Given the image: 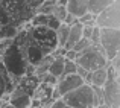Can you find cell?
<instances>
[{
  "instance_id": "obj_1",
  "label": "cell",
  "mask_w": 120,
  "mask_h": 108,
  "mask_svg": "<svg viewBox=\"0 0 120 108\" xmlns=\"http://www.w3.org/2000/svg\"><path fill=\"white\" fill-rule=\"evenodd\" d=\"M2 62L6 67L8 73L11 75L12 82L17 87V82L26 75L27 66H29L26 62V58L23 56V53L20 52V49L15 44H11L5 49V52H2Z\"/></svg>"
},
{
  "instance_id": "obj_2",
  "label": "cell",
  "mask_w": 120,
  "mask_h": 108,
  "mask_svg": "<svg viewBox=\"0 0 120 108\" xmlns=\"http://www.w3.org/2000/svg\"><path fill=\"white\" fill-rule=\"evenodd\" d=\"M76 66L82 67L87 72H94L97 69H102L108 66V59L105 58L102 49L99 46H90L84 52H79L75 59Z\"/></svg>"
},
{
  "instance_id": "obj_3",
  "label": "cell",
  "mask_w": 120,
  "mask_h": 108,
  "mask_svg": "<svg viewBox=\"0 0 120 108\" xmlns=\"http://www.w3.org/2000/svg\"><path fill=\"white\" fill-rule=\"evenodd\" d=\"M61 99L64 100V104L68 108H93V107H96L93 87L88 84H82L81 87L75 88L73 91L62 96Z\"/></svg>"
},
{
  "instance_id": "obj_4",
  "label": "cell",
  "mask_w": 120,
  "mask_h": 108,
  "mask_svg": "<svg viewBox=\"0 0 120 108\" xmlns=\"http://www.w3.org/2000/svg\"><path fill=\"white\" fill-rule=\"evenodd\" d=\"M103 91V104L109 108H120V84L119 73L109 66L108 62V79L102 87Z\"/></svg>"
},
{
  "instance_id": "obj_5",
  "label": "cell",
  "mask_w": 120,
  "mask_h": 108,
  "mask_svg": "<svg viewBox=\"0 0 120 108\" xmlns=\"http://www.w3.org/2000/svg\"><path fill=\"white\" fill-rule=\"evenodd\" d=\"M99 47L108 62L114 59L120 52V29H100Z\"/></svg>"
},
{
  "instance_id": "obj_6",
  "label": "cell",
  "mask_w": 120,
  "mask_h": 108,
  "mask_svg": "<svg viewBox=\"0 0 120 108\" xmlns=\"http://www.w3.org/2000/svg\"><path fill=\"white\" fill-rule=\"evenodd\" d=\"M99 29H120V2L116 0L112 5L105 8L96 15L94 20Z\"/></svg>"
},
{
  "instance_id": "obj_7",
  "label": "cell",
  "mask_w": 120,
  "mask_h": 108,
  "mask_svg": "<svg viewBox=\"0 0 120 108\" xmlns=\"http://www.w3.org/2000/svg\"><path fill=\"white\" fill-rule=\"evenodd\" d=\"M30 102H32V97L18 87H15L8 97V104L12 108H30Z\"/></svg>"
},
{
  "instance_id": "obj_8",
  "label": "cell",
  "mask_w": 120,
  "mask_h": 108,
  "mask_svg": "<svg viewBox=\"0 0 120 108\" xmlns=\"http://www.w3.org/2000/svg\"><path fill=\"white\" fill-rule=\"evenodd\" d=\"M106 79H108V66L106 67H102V69H97L94 72H90L88 76L85 78L84 84H88L91 87H99L102 88L105 85Z\"/></svg>"
},
{
  "instance_id": "obj_9",
  "label": "cell",
  "mask_w": 120,
  "mask_h": 108,
  "mask_svg": "<svg viewBox=\"0 0 120 108\" xmlns=\"http://www.w3.org/2000/svg\"><path fill=\"white\" fill-rule=\"evenodd\" d=\"M65 9H67L68 14L79 18L88 12V3L87 0H68L67 5H65Z\"/></svg>"
},
{
  "instance_id": "obj_10",
  "label": "cell",
  "mask_w": 120,
  "mask_h": 108,
  "mask_svg": "<svg viewBox=\"0 0 120 108\" xmlns=\"http://www.w3.org/2000/svg\"><path fill=\"white\" fill-rule=\"evenodd\" d=\"M81 38H82V24L81 23H75L73 26H70V31H68V38H67V43H65L64 49L65 50L73 49V46L81 40Z\"/></svg>"
},
{
  "instance_id": "obj_11",
  "label": "cell",
  "mask_w": 120,
  "mask_h": 108,
  "mask_svg": "<svg viewBox=\"0 0 120 108\" xmlns=\"http://www.w3.org/2000/svg\"><path fill=\"white\" fill-rule=\"evenodd\" d=\"M116 0H87L88 3V12L97 15L99 12H102L105 8H108L109 5H112Z\"/></svg>"
},
{
  "instance_id": "obj_12",
  "label": "cell",
  "mask_w": 120,
  "mask_h": 108,
  "mask_svg": "<svg viewBox=\"0 0 120 108\" xmlns=\"http://www.w3.org/2000/svg\"><path fill=\"white\" fill-rule=\"evenodd\" d=\"M62 70H64V58H53L52 62H50V66H49L47 73L52 75L53 78L59 79L62 76Z\"/></svg>"
},
{
  "instance_id": "obj_13",
  "label": "cell",
  "mask_w": 120,
  "mask_h": 108,
  "mask_svg": "<svg viewBox=\"0 0 120 108\" xmlns=\"http://www.w3.org/2000/svg\"><path fill=\"white\" fill-rule=\"evenodd\" d=\"M68 31H70V26L61 23L59 27L55 31V37H56V44L58 47H64L65 43H67V38H68Z\"/></svg>"
},
{
  "instance_id": "obj_14",
  "label": "cell",
  "mask_w": 120,
  "mask_h": 108,
  "mask_svg": "<svg viewBox=\"0 0 120 108\" xmlns=\"http://www.w3.org/2000/svg\"><path fill=\"white\" fill-rule=\"evenodd\" d=\"M50 15H44V14H35V17L30 20L32 27H47V21H49Z\"/></svg>"
},
{
  "instance_id": "obj_15",
  "label": "cell",
  "mask_w": 120,
  "mask_h": 108,
  "mask_svg": "<svg viewBox=\"0 0 120 108\" xmlns=\"http://www.w3.org/2000/svg\"><path fill=\"white\" fill-rule=\"evenodd\" d=\"M52 15L53 18H56L58 21H64V18H65V15H67V9H65V6H58V5H55V8H53V11H52Z\"/></svg>"
},
{
  "instance_id": "obj_16",
  "label": "cell",
  "mask_w": 120,
  "mask_h": 108,
  "mask_svg": "<svg viewBox=\"0 0 120 108\" xmlns=\"http://www.w3.org/2000/svg\"><path fill=\"white\" fill-rule=\"evenodd\" d=\"M94 20H96V15L91 14V12H87V14H84L82 17L78 18V23H81L82 26H96Z\"/></svg>"
},
{
  "instance_id": "obj_17",
  "label": "cell",
  "mask_w": 120,
  "mask_h": 108,
  "mask_svg": "<svg viewBox=\"0 0 120 108\" xmlns=\"http://www.w3.org/2000/svg\"><path fill=\"white\" fill-rule=\"evenodd\" d=\"M76 62L75 61H68V59H64V70H62V76H67V75H75L76 73Z\"/></svg>"
},
{
  "instance_id": "obj_18",
  "label": "cell",
  "mask_w": 120,
  "mask_h": 108,
  "mask_svg": "<svg viewBox=\"0 0 120 108\" xmlns=\"http://www.w3.org/2000/svg\"><path fill=\"white\" fill-rule=\"evenodd\" d=\"M90 46H93L90 40H87V38H81V40L73 46V50H75L76 53H79V52H84L85 49H88Z\"/></svg>"
},
{
  "instance_id": "obj_19",
  "label": "cell",
  "mask_w": 120,
  "mask_h": 108,
  "mask_svg": "<svg viewBox=\"0 0 120 108\" xmlns=\"http://www.w3.org/2000/svg\"><path fill=\"white\" fill-rule=\"evenodd\" d=\"M59 24H61V21H58L56 18H53L52 15L49 17V21H47V27H49L50 31H53V32H55V31L59 27Z\"/></svg>"
},
{
  "instance_id": "obj_20",
  "label": "cell",
  "mask_w": 120,
  "mask_h": 108,
  "mask_svg": "<svg viewBox=\"0 0 120 108\" xmlns=\"http://www.w3.org/2000/svg\"><path fill=\"white\" fill-rule=\"evenodd\" d=\"M93 29H94V26H82V38L90 40L91 34H93Z\"/></svg>"
},
{
  "instance_id": "obj_21",
  "label": "cell",
  "mask_w": 120,
  "mask_h": 108,
  "mask_svg": "<svg viewBox=\"0 0 120 108\" xmlns=\"http://www.w3.org/2000/svg\"><path fill=\"white\" fill-rule=\"evenodd\" d=\"M62 23L67 24V26H73L75 23H78V18L73 17L71 14H68V12H67V15H65V18H64V21H62Z\"/></svg>"
},
{
  "instance_id": "obj_22",
  "label": "cell",
  "mask_w": 120,
  "mask_h": 108,
  "mask_svg": "<svg viewBox=\"0 0 120 108\" xmlns=\"http://www.w3.org/2000/svg\"><path fill=\"white\" fill-rule=\"evenodd\" d=\"M49 108H67V105L64 104V100H62V99H56V100H53V102L50 104Z\"/></svg>"
},
{
  "instance_id": "obj_23",
  "label": "cell",
  "mask_w": 120,
  "mask_h": 108,
  "mask_svg": "<svg viewBox=\"0 0 120 108\" xmlns=\"http://www.w3.org/2000/svg\"><path fill=\"white\" fill-rule=\"evenodd\" d=\"M76 55H78V53L75 52L73 49H70V50H67V52H65L64 59H68V61H75V59H76Z\"/></svg>"
},
{
  "instance_id": "obj_24",
  "label": "cell",
  "mask_w": 120,
  "mask_h": 108,
  "mask_svg": "<svg viewBox=\"0 0 120 108\" xmlns=\"http://www.w3.org/2000/svg\"><path fill=\"white\" fill-rule=\"evenodd\" d=\"M5 93H6V82H5V79H3V76L0 75V97Z\"/></svg>"
},
{
  "instance_id": "obj_25",
  "label": "cell",
  "mask_w": 120,
  "mask_h": 108,
  "mask_svg": "<svg viewBox=\"0 0 120 108\" xmlns=\"http://www.w3.org/2000/svg\"><path fill=\"white\" fill-rule=\"evenodd\" d=\"M67 2H68V0H58L56 5H58V6H65V5H67Z\"/></svg>"
},
{
  "instance_id": "obj_26",
  "label": "cell",
  "mask_w": 120,
  "mask_h": 108,
  "mask_svg": "<svg viewBox=\"0 0 120 108\" xmlns=\"http://www.w3.org/2000/svg\"><path fill=\"white\" fill-rule=\"evenodd\" d=\"M96 108H109V107L105 105V104H102V105H99V107H96Z\"/></svg>"
}]
</instances>
